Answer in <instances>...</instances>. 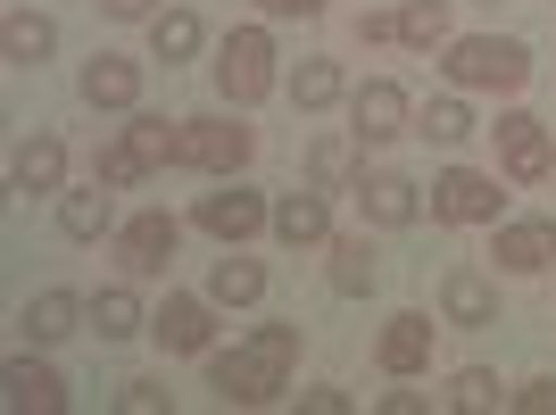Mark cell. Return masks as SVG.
Returning <instances> with one entry per match:
<instances>
[{
  "label": "cell",
  "instance_id": "cell-36",
  "mask_svg": "<svg viewBox=\"0 0 556 415\" xmlns=\"http://www.w3.org/2000/svg\"><path fill=\"white\" fill-rule=\"evenodd\" d=\"M300 407H316V415H341V407H349V391H332V382H316V391H300Z\"/></svg>",
  "mask_w": 556,
  "mask_h": 415
},
{
  "label": "cell",
  "instance_id": "cell-22",
  "mask_svg": "<svg viewBox=\"0 0 556 415\" xmlns=\"http://www.w3.org/2000/svg\"><path fill=\"white\" fill-rule=\"evenodd\" d=\"M125 141L141 150V166H150V175H159V166H184V116H150V109H134Z\"/></svg>",
  "mask_w": 556,
  "mask_h": 415
},
{
  "label": "cell",
  "instance_id": "cell-1",
  "mask_svg": "<svg viewBox=\"0 0 556 415\" xmlns=\"http://www.w3.org/2000/svg\"><path fill=\"white\" fill-rule=\"evenodd\" d=\"M300 366V324H257L241 349H208V391L225 407H275Z\"/></svg>",
  "mask_w": 556,
  "mask_h": 415
},
{
  "label": "cell",
  "instance_id": "cell-35",
  "mask_svg": "<svg viewBox=\"0 0 556 415\" xmlns=\"http://www.w3.org/2000/svg\"><path fill=\"white\" fill-rule=\"evenodd\" d=\"M100 17H116V25H150L159 9H150V0H100Z\"/></svg>",
  "mask_w": 556,
  "mask_h": 415
},
{
  "label": "cell",
  "instance_id": "cell-4",
  "mask_svg": "<svg viewBox=\"0 0 556 415\" xmlns=\"http://www.w3.org/2000/svg\"><path fill=\"white\" fill-rule=\"evenodd\" d=\"M424 208H432V225H507V191L482 166H441Z\"/></svg>",
  "mask_w": 556,
  "mask_h": 415
},
{
  "label": "cell",
  "instance_id": "cell-10",
  "mask_svg": "<svg viewBox=\"0 0 556 415\" xmlns=\"http://www.w3.org/2000/svg\"><path fill=\"white\" fill-rule=\"evenodd\" d=\"M266 225H275V208L257 200V191H241V184H225V191H208V200H200V232H216L225 250H241V241H250V232H266Z\"/></svg>",
  "mask_w": 556,
  "mask_h": 415
},
{
  "label": "cell",
  "instance_id": "cell-12",
  "mask_svg": "<svg viewBox=\"0 0 556 415\" xmlns=\"http://www.w3.org/2000/svg\"><path fill=\"white\" fill-rule=\"evenodd\" d=\"M498 275H548L556 266V216H515V225H498Z\"/></svg>",
  "mask_w": 556,
  "mask_h": 415
},
{
  "label": "cell",
  "instance_id": "cell-5",
  "mask_svg": "<svg viewBox=\"0 0 556 415\" xmlns=\"http://www.w3.org/2000/svg\"><path fill=\"white\" fill-rule=\"evenodd\" d=\"M490 134H498V175H507V184H548L556 175V141H548V125H540L532 109H507Z\"/></svg>",
  "mask_w": 556,
  "mask_h": 415
},
{
  "label": "cell",
  "instance_id": "cell-3",
  "mask_svg": "<svg viewBox=\"0 0 556 415\" xmlns=\"http://www.w3.org/2000/svg\"><path fill=\"white\" fill-rule=\"evenodd\" d=\"M216 92L225 109H257V100L275 92V34L266 25H232L225 50H216Z\"/></svg>",
  "mask_w": 556,
  "mask_h": 415
},
{
  "label": "cell",
  "instance_id": "cell-6",
  "mask_svg": "<svg viewBox=\"0 0 556 415\" xmlns=\"http://www.w3.org/2000/svg\"><path fill=\"white\" fill-rule=\"evenodd\" d=\"M250 125H232V116H184V166L200 175H241L250 166Z\"/></svg>",
  "mask_w": 556,
  "mask_h": 415
},
{
  "label": "cell",
  "instance_id": "cell-23",
  "mask_svg": "<svg viewBox=\"0 0 556 415\" xmlns=\"http://www.w3.org/2000/svg\"><path fill=\"white\" fill-rule=\"evenodd\" d=\"M208 300L216 307H250V300H266V266L257 257H241V250H225L208 266Z\"/></svg>",
  "mask_w": 556,
  "mask_h": 415
},
{
  "label": "cell",
  "instance_id": "cell-16",
  "mask_svg": "<svg viewBox=\"0 0 556 415\" xmlns=\"http://www.w3.org/2000/svg\"><path fill=\"white\" fill-rule=\"evenodd\" d=\"M357 208H366V225L399 232V225H416V216H424V191L407 184V175H357Z\"/></svg>",
  "mask_w": 556,
  "mask_h": 415
},
{
  "label": "cell",
  "instance_id": "cell-37",
  "mask_svg": "<svg viewBox=\"0 0 556 415\" xmlns=\"http://www.w3.org/2000/svg\"><path fill=\"white\" fill-rule=\"evenodd\" d=\"M266 17H325V0H257Z\"/></svg>",
  "mask_w": 556,
  "mask_h": 415
},
{
  "label": "cell",
  "instance_id": "cell-18",
  "mask_svg": "<svg viewBox=\"0 0 556 415\" xmlns=\"http://www.w3.org/2000/svg\"><path fill=\"white\" fill-rule=\"evenodd\" d=\"M325 250H332L325 282L341 291V300H366V291H374V275H382V257H374V241H366V232H332Z\"/></svg>",
  "mask_w": 556,
  "mask_h": 415
},
{
  "label": "cell",
  "instance_id": "cell-17",
  "mask_svg": "<svg viewBox=\"0 0 556 415\" xmlns=\"http://www.w3.org/2000/svg\"><path fill=\"white\" fill-rule=\"evenodd\" d=\"M9 184L34 191V200H42V191H59V184H67V141H59V134L17 141V159H9Z\"/></svg>",
  "mask_w": 556,
  "mask_h": 415
},
{
  "label": "cell",
  "instance_id": "cell-30",
  "mask_svg": "<svg viewBox=\"0 0 556 415\" xmlns=\"http://www.w3.org/2000/svg\"><path fill=\"white\" fill-rule=\"evenodd\" d=\"M341 92H349L341 59H300V75H291V100H300V109H332Z\"/></svg>",
  "mask_w": 556,
  "mask_h": 415
},
{
  "label": "cell",
  "instance_id": "cell-13",
  "mask_svg": "<svg viewBox=\"0 0 556 415\" xmlns=\"http://www.w3.org/2000/svg\"><path fill=\"white\" fill-rule=\"evenodd\" d=\"M432 332H441V324H432V316H416V307H407V316H391V324H382V341H374L382 374H399V382H416V374L432 366Z\"/></svg>",
  "mask_w": 556,
  "mask_h": 415
},
{
  "label": "cell",
  "instance_id": "cell-7",
  "mask_svg": "<svg viewBox=\"0 0 556 415\" xmlns=\"http://www.w3.org/2000/svg\"><path fill=\"white\" fill-rule=\"evenodd\" d=\"M175 241H184V225H175L166 208H141L134 225H116V266H125V275H166V266H175Z\"/></svg>",
  "mask_w": 556,
  "mask_h": 415
},
{
  "label": "cell",
  "instance_id": "cell-31",
  "mask_svg": "<svg viewBox=\"0 0 556 415\" xmlns=\"http://www.w3.org/2000/svg\"><path fill=\"white\" fill-rule=\"evenodd\" d=\"M92 175H100L109 191H125V184H141L150 166H141V150H134V141L116 134V141H100V150H92Z\"/></svg>",
  "mask_w": 556,
  "mask_h": 415
},
{
  "label": "cell",
  "instance_id": "cell-33",
  "mask_svg": "<svg viewBox=\"0 0 556 415\" xmlns=\"http://www.w3.org/2000/svg\"><path fill=\"white\" fill-rule=\"evenodd\" d=\"M116 407H125V415H159V407H166V382H150V374H134V382L116 391Z\"/></svg>",
  "mask_w": 556,
  "mask_h": 415
},
{
  "label": "cell",
  "instance_id": "cell-9",
  "mask_svg": "<svg viewBox=\"0 0 556 415\" xmlns=\"http://www.w3.org/2000/svg\"><path fill=\"white\" fill-rule=\"evenodd\" d=\"M282 241V250H325L332 241V200H325V184H307V191H282L275 200V225H266Z\"/></svg>",
  "mask_w": 556,
  "mask_h": 415
},
{
  "label": "cell",
  "instance_id": "cell-32",
  "mask_svg": "<svg viewBox=\"0 0 556 415\" xmlns=\"http://www.w3.org/2000/svg\"><path fill=\"white\" fill-rule=\"evenodd\" d=\"M498 399H507V382H498L490 366H465L457 382H448V407H465V415H490Z\"/></svg>",
  "mask_w": 556,
  "mask_h": 415
},
{
  "label": "cell",
  "instance_id": "cell-8",
  "mask_svg": "<svg viewBox=\"0 0 556 415\" xmlns=\"http://www.w3.org/2000/svg\"><path fill=\"white\" fill-rule=\"evenodd\" d=\"M349 134L366 141V150L407 134V92H399L391 75H374V84H357V92H349Z\"/></svg>",
  "mask_w": 556,
  "mask_h": 415
},
{
  "label": "cell",
  "instance_id": "cell-25",
  "mask_svg": "<svg viewBox=\"0 0 556 415\" xmlns=\"http://www.w3.org/2000/svg\"><path fill=\"white\" fill-rule=\"evenodd\" d=\"M200 42H208V25L191 17V9H159L150 17V59H166V67H184Z\"/></svg>",
  "mask_w": 556,
  "mask_h": 415
},
{
  "label": "cell",
  "instance_id": "cell-21",
  "mask_svg": "<svg viewBox=\"0 0 556 415\" xmlns=\"http://www.w3.org/2000/svg\"><path fill=\"white\" fill-rule=\"evenodd\" d=\"M84 316H92V307H84V300H75V291H34V300H25V341H67V332H75V324H84Z\"/></svg>",
  "mask_w": 556,
  "mask_h": 415
},
{
  "label": "cell",
  "instance_id": "cell-2",
  "mask_svg": "<svg viewBox=\"0 0 556 415\" xmlns=\"http://www.w3.org/2000/svg\"><path fill=\"white\" fill-rule=\"evenodd\" d=\"M441 75L457 92H523L532 84V50L515 42V34H448Z\"/></svg>",
  "mask_w": 556,
  "mask_h": 415
},
{
  "label": "cell",
  "instance_id": "cell-20",
  "mask_svg": "<svg viewBox=\"0 0 556 415\" xmlns=\"http://www.w3.org/2000/svg\"><path fill=\"white\" fill-rule=\"evenodd\" d=\"M59 232L67 241H100V232H116V200H109V184H84V191H59Z\"/></svg>",
  "mask_w": 556,
  "mask_h": 415
},
{
  "label": "cell",
  "instance_id": "cell-11",
  "mask_svg": "<svg viewBox=\"0 0 556 415\" xmlns=\"http://www.w3.org/2000/svg\"><path fill=\"white\" fill-rule=\"evenodd\" d=\"M208 300H191V291H166V307L150 316V341L166 349V357H208Z\"/></svg>",
  "mask_w": 556,
  "mask_h": 415
},
{
  "label": "cell",
  "instance_id": "cell-34",
  "mask_svg": "<svg viewBox=\"0 0 556 415\" xmlns=\"http://www.w3.org/2000/svg\"><path fill=\"white\" fill-rule=\"evenodd\" d=\"M515 407L523 415H556V374H532V382L515 391Z\"/></svg>",
  "mask_w": 556,
  "mask_h": 415
},
{
  "label": "cell",
  "instance_id": "cell-28",
  "mask_svg": "<svg viewBox=\"0 0 556 415\" xmlns=\"http://www.w3.org/2000/svg\"><path fill=\"white\" fill-rule=\"evenodd\" d=\"M416 134L441 141V150H457V141L473 134V109H465L457 92H441V100H424V109H416Z\"/></svg>",
  "mask_w": 556,
  "mask_h": 415
},
{
  "label": "cell",
  "instance_id": "cell-19",
  "mask_svg": "<svg viewBox=\"0 0 556 415\" xmlns=\"http://www.w3.org/2000/svg\"><path fill=\"white\" fill-rule=\"evenodd\" d=\"M0 391H9V407H17V415H59V407H67V382H59L50 366H34V357H9Z\"/></svg>",
  "mask_w": 556,
  "mask_h": 415
},
{
  "label": "cell",
  "instance_id": "cell-29",
  "mask_svg": "<svg viewBox=\"0 0 556 415\" xmlns=\"http://www.w3.org/2000/svg\"><path fill=\"white\" fill-rule=\"evenodd\" d=\"M399 42L407 50H448V0H407V9H399Z\"/></svg>",
  "mask_w": 556,
  "mask_h": 415
},
{
  "label": "cell",
  "instance_id": "cell-38",
  "mask_svg": "<svg viewBox=\"0 0 556 415\" xmlns=\"http://www.w3.org/2000/svg\"><path fill=\"white\" fill-rule=\"evenodd\" d=\"M391 34H399V17H374V9L357 17V42H391Z\"/></svg>",
  "mask_w": 556,
  "mask_h": 415
},
{
  "label": "cell",
  "instance_id": "cell-15",
  "mask_svg": "<svg viewBox=\"0 0 556 415\" xmlns=\"http://www.w3.org/2000/svg\"><path fill=\"white\" fill-rule=\"evenodd\" d=\"M441 316L465 324V332L498 324V282H490L482 266H448V275H441Z\"/></svg>",
  "mask_w": 556,
  "mask_h": 415
},
{
  "label": "cell",
  "instance_id": "cell-24",
  "mask_svg": "<svg viewBox=\"0 0 556 415\" xmlns=\"http://www.w3.org/2000/svg\"><path fill=\"white\" fill-rule=\"evenodd\" d=\"M0 50H9V67H42L50 50H59V25L34 17V9H9V25H0Z\"/></svg>",
  "mask_w": 556,
  "mask_h": 415
},
{
  "label": "cell",
  "instance_id": "cell-26",
  "mask_svg": "<svg viewBox=\"0 0 556 415\" xmlns=\"http://www.w3.org/2000/svg\"><path fill=\"white\" fill-rule=\"evenodd\" d=\"M357 150H366L357 134H325L316 150H307V175H316L325 191H357Z\"/></svg>",
  "mask_w": 556,
  "mask_h": 415
},
{
  "label": "cell",
  "instance_id": "cell-14",
  "mask_svg": "<svg viewBox=\"0 0 556 415\" xmlns=\"http://www.w3.org/2000/svg\"><path fill=\"white\" fill-rule=\"evenodd\" d=\"M75 92H84V109H141V59H116V50H100V59H84Z\"/></svg>",
  "mask_w": 556,
  "mask_h": 415
},
{
  "label": "cell",
  "instance_id": "cell-27",
  "mask_svg": "<svg viewBox=\"0 0 556 415\" xmlns=\"http://www.w3.org/2000/svg\"><path fill=\"white\" fill-rule=\"evenodd\" d=\"M92 332L100 341H134V332H150V316H141V300L125 291V282H109V291L92 300Z\"/></svg>",
  "mask_w": 556,
  "mask_h": 415
}]
</instances>
